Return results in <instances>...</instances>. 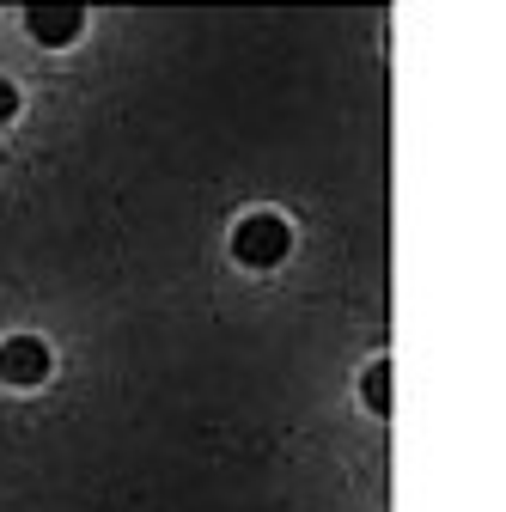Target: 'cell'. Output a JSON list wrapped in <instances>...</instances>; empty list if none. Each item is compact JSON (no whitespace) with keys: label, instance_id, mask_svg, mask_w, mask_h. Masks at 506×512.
<instances>
[{"label":"cell","instance_id":"4","mask_svg":"<svg viewBox=\"0 0 506 512\" xmlns=\"http://www.w3.org/2000/svg\"><path fill=\"white\" fill-rule=\"evenodd\" d=\"M366 409H372V415H391V366H385V360L366 366Z\"/></svg>","mask_w":506,"mask_h":512},{"label":"cell","instance_id":"3","mask_svg":"<svg viewBox=\"0 0 506 512\" xmlns=\"http://www.w3.org/2000/svg\"><path fill=\"white\" fill-rule=\"evenodd\" d=\"M25 31L43 49H68L86 31V7H80V0H31V7H25Z\"/></svg>","mask_w":506,"mask_h":512},{"label":"cell","instance_id":"1","mask_svg":"<svg viewBox=\"0 0 506 512\" xmlns=\"http://www.w3.org/2000/svg\"><path fill=\"white\" fill-rule=\"evenodd\" d=\"M287 250H293V226L281 214H250L232 232V256L244 269H275V263H287Z\"/></svg>","mask_w":506,"mask_h":512},{"label":"cell","instance_id":"5","mask_svg":"<svg viewBox=\"0 0 506 512\" xmlns=\"http://www.w3.org/2000/svg\"><path fill=\"white\" fill-rule=\"evenodd\" d=\"M13 116H19V86L0 74V122H13Z\"/></svg>","mask_w":506,"mask_h":512},{"label":"cell","instance_id":"2","mask_svg":"<svg viewBox=\"0 0 506 512\" xmlns=\"http://www.w3.org/2000/svg\"><path fill=\"white\" fill-rule=\"evenodd\" d=\"M55 354L43 336H7L0 342V384H13V391H37V384L49 378Z\"/></svg>","mask_w":506,"mask_h":512}]
</instances>
